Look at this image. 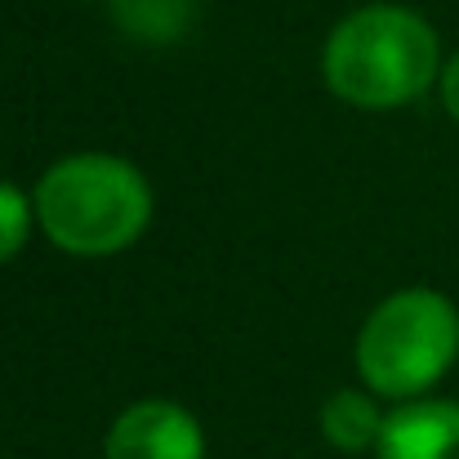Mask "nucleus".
<instances>
[{"instance_id": "nucleus-1", "label": "nucleus", "mask_w": 459, "mask_h": 459, "mask_svg": "<svg viewBox=\"0 0 459 459\" xmlns=\"http://www.w3.org/2000/svg\"><path fill=\"white\" fill-rule=\"evenodd\" d=\"M321 76L348 108L393 112L415 103L442 76V40L415 9L366 4L330 31Z\"/></svg>"}, {"instance_id": "nucleus-2", "label": "nucleus", "mask_w": 459, "mask_h": 459, "mask_svg": "<svg viewBox=\"0 0 459 459\" xmlns=\"http://www.w3.org/2000/svg\"><path fill=\"white\" fill-rule=\"evenodd\" d=\"M36 223L76 259H108L130 250L152 223V187L139 165L108 152H76L54 160L36 192Z\"/></svg>"}, {"instance_id": "nucleus-3", "label": "nucleus", "mask_w": 459, "mask_h": 459, "mask_svg": "<svg viewBox=\"0 0 459 459\" xmlns=\"http://www.w3.org/2000/svg\"><path fill=\"white\" fill-rule=\"evenodd\" d=\"M459 357V307L429 290L411 286L388 295L357 334V375L370 393L415 402L424 397Z\"/></svg>"}, {"instance_id": "nucleus-4", "label": "nucleus", "mask_w": 459, "mask_h": 459, "mask_svg": "<svg viewBox=\"0 0 459 459\" xmlns=\"http://www.w3.org/2000/svg\"><path fill=\"white\" fill-rule=\"evenodd\" d=\"M103 459H205V433L178 402H134L112 420Z\"/></svg>"}, {"instance_id": "nucleus-5", "label": "nucleus", "mask_w": 459, "mask_h": 459, "mask_svg": "<svg viewBox=\"0 0 459 459\" xmlns=\"http://www.w3.org/2000/svg\"><path fill=\"white\" fill-rule=\"evenodd\" d=\"M379 459H459V402L415 397L384 420Z\"/></svg>"}, {"instance_id": "nucleus-6", "label": "nucleus", "mask_w": 459, "mask_h": 459, "mask_svg": "<svg viewBox=\"0 0 459 459\" xmlns=\"http://www.w3.org/2000/svg\"><path fill=\"white\" fill-rule=\"evenodd\" d=\"M384 420H388V415H379V406H375L366 393L339 388V393L321 406V437H325L330 446L357 455V451H366V446H379Z\"/></svg>"}, {"instance_id": "nucleus-7", "label": "nucleus", "mask_w": 459, "mask_h": 459, "mask_svg": "<svg viewBox=\"0 0 459 459\" xmlns=\"http://www.w3.org/2000/svg\"><path fill=\"white\" fill-rule=\"evenodd\" d=\"M103 4L121 31H130L134 40H156V45L183 36L196 9V0H103Z\"/></svg>"}, {"instance_id": "nucleus-8", "label": "nucleus", "mask_w": 459, "mask_h": 459, "mask_svg": "<svg viewBox=\"0 0 459 459\" xmlns=\"http://www.w3.org/2000/svg\"><path fill=\"white\" fill-rule=\"evenodd\" d=\"M31 223H36V201L22 196L13 183H0V264H9L27 246Z\"/></svg>"}, {"instance_id": "nucleus-9", "label": "nucleus", "mask_w": 459, "mask_h": 459, "mask_svg": "<svg viewBox=\"0 0 459 459\" xmlns=\"http://www.w3.org/2000/svg\"><path fill=\"white\" fill-rule=\"evenodd\" d=\"M437 85H442V108L451 112V121L459 126V54L451 63H442V76H437Z\"/></svg>"}]
</instances>
